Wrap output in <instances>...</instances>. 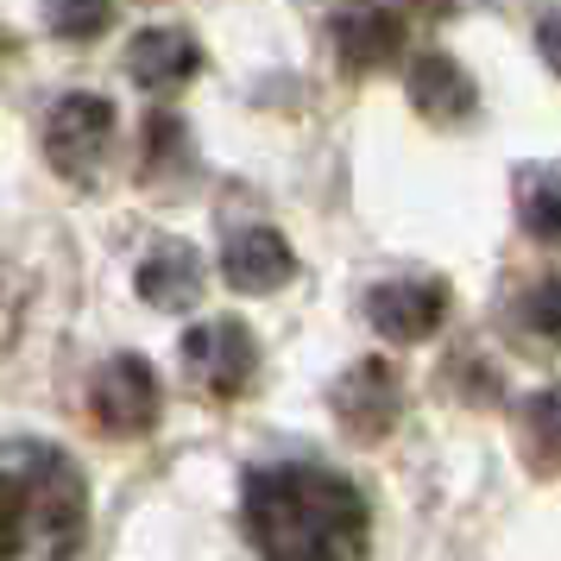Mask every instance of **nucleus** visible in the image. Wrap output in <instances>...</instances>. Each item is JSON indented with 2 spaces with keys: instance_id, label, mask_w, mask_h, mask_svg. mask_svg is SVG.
<instances>
[{
  "instance_id": "nucleus-1",
  "label": "nucleus",
  "mask_w": 561,
  "mask_h": 561,
  "mask_svg": "<svg viewBox=\"0 0 561 561\" xmlns=\"http://www.w3.org/2000/svg\"><path fill=\"white\" fill-rule=\"evenodd\" d=\"M247 530L265 561H366V499L329 467H259Z\"/></svg>"
},
{
  "instance_id": "nucleus-2",
  "label": "nucleus",
  "mask_w": 561,
  "mask_h": 561,
  "mask_svg": "<svg viewBox=\"0 0 561 561\" xmlns=\"http://www.w3.org/2000/svg\"><path fill=\"white\" fill-rule=\"evenodd\" d=\"M89 480L57 442H0V561H82Z\"/></svg>"
},
{
  "instance_id": "nucleus-3",
  "label": "nucleus",
  "mask_w": 561,
  "mask_h": 561,
  "mask_svg": "<svg viewBox=\"0 0 561 561\" xmlns=\"http://www.w3.org/2000/svg\"><path fill=\"white\" fill-rule=\"evenodd\" d=\"M107 146H114V107L102 95H64L45 121V158H51L57 178H95L102 171Z\"/></svg>"
},
{
  "instance_id": "nucleus-4",
  "label": "nucleus",
  "mask_w": 561,
  "mask_h": 561,
  "mask_svg": "<svg viewBox=\"0 0 561 561\" xmlns=\"http://www.w3.org/2000/svg\"><path fill=\"white\" fill-rule=\"evenodd\" d=\"M158 373L139 354H114L89 379V416L102 423L107 435H146L158 423Z\"/></svg>"
},
{
  "instance_id": "nucleus-5",
  "label": "nucleus",
  "mask_w": 561,
  "mask_h": 561,
  "mask_svg": "<svg viewBox=\"0 0 561 561\" xmlns=\"http://www.w3.org/2000/svg\"><path fill=\"white\" fill-rule=\"evenodd\" d=\"M183 366H190V379L203 385L208 398H240L259 373V347L240 322L221 316V322H203V329L183 334Z\"/></svg>"
},
{
  "instance_id": "nucleus-6",
  "label": "nucleus",
  "mask_w": 561,
  "mask_h": 561,
  "mask_svg": "<svg viewBox=\"0 0 561 561\" xmlns=\"http://www.w3.org/2000/svg\"><path fill=\"white\" fill-rule=\"evenodd\" d=\"M366 316L391 341H430L442 329V316H448V290L435 278H391L366 297Z\"/></svg>"
},
{
  "instance_id": "nucleus-7",
  "label": "nucleus",
  "mask_w": 561,
  "mask_h": 561,
  "mask_svg": "<svg viewBox=\"0 0 561 561\" xmlns=\"http://www.w3.org/2000/svg\"><path fill=\"white\" fill-rule=\"evenodd\" d=\"M398 45H404V20L379 0H347L334 13V51L347 70H373L385 57H398Z\"/></svg>"
},
{
  "instance_id": "nucleus-8",
  "label": "nucleus",
  "mask_w": 561,
  "mask_h": 561,
  "mask_svg": "<svg viewBox=\"0 0 561 561\" xmlns=\"http://www.w3.org/2000/svg\"><path fill=\"white\" fill-rule=\"evenodd\" d=\"M133 82L139 89H152V95H171V89H183V82L203 70V51H196V38L178 26H152L133 38Z\"/></svg>"
},
{
  "instance_id": "nucleus-9",
  "label": "nucleus",
  "mask_w": 561,
  "mask_h": 561,
  "mask_svg": "<svg viewBox=\"0 0 561 561\" xmlns=\"http://www.w3.org/2000/svg\"><path fill=\"white\" fill-rule=\"evenodd\" d=\"M221 272H228L233 290H253V297H265V290L290 284L297 259H290V247H284V233H272V228H240V233L228 240V253H221Z\"/></svg>"
},
{
  "instance_id": "nucleus-10",
  "label": "nucleus",
  "mask_w": 561,
  "mask_h": 561,
  "mask_svg": "<svg viewBox=\"0 0 561 561\" xmlns=\"http://www.w3.org/2000/svg\"><path fill=\"white\" fill-rule=\"evenodd\" d=\"M410 102L423 107L430 121H460L473 107V82L448 51H423L410 64Z\"/></svg>"
},
{
  "instance_id": "nucleus-11",
  "label": "nucleus",
  "mask_w": 561,
  "mask_h": 561,
  "mask_svg": "<svg viewBox=\"0 0 561 561\" xmlns=\"http://www.w3.org/2000/svg\"><path fill=\"white\" fill-rule=\"evenodd\" d=\"M334 410H341L359 435H385L391 416H398V379L385 373L379 359H366V366H354L347 385L334 391Z\"/></svg>"
},
{
  "instance_id": "nucleus-12",
  "label": "nucleus",
  "mask_w": 561,
  "mask_h": 561,
  "mask_svg": "<svg viewBox=\"0 0 561 561\" xmlns=\"http://www.w3.org/2000/svg\"><path fill=\"white\" fill-rule=\"evenodd\" d=\"M203 290V265L190 247H158L146 265H139V297L158 309H190Z\"/></svg>"
},
{
  "instance_id": "nucleus-13",
  "label": "nucleus",
  "mask_w": 561,
  "mask_h": 561,
  "mask_svg": "<svg viewBox=\"0 0 561 561\" xmlns=\"http://www.w3.org/2000/svg\"><path fill=\"white\" fill-rule=\"evenodd\" d=\"M517 215L536 240H561V171H530L517 183Z\"/></svg>"
},
{
  "instance_id": "nucleus-14",
  "label": "nucleus",
  "mask_w": 561,
  "mask_h": 561,
  "mask_svg": "<svg viewBox=\"0 0 561 561\" xmlns=\"http://www.w3.org/2000/svg\"><path fill=\"white\" fill-rule=\"evenodd\" d=\"M524 430H530L536 460L561 467V385H556V391H536V398H530V410H524Z\"/></svg>"
},
{
  "instance_id": "nucleus-15",
  "label": "nucleus",
  "mask_w": 561,
  "mask_h": 561,
  "mask_svg": "<svg viewBox=\"0 0 561 561\" xmlns=\"http://www.w3.org/2000/svg\"><path fill=\"white\" fill-rule=\"evenodd\" d=\"M107 20H114V7L107 0H51V32L57 38H95V32H107Z\"/></svg>"
},
{
  "instance_id": "nucleus-16",
  "label": "nucleus",
  "mask_w": 561,
  "mask_h": 561,
  "mask_svg": "<svg viewBox=\"0 0 561 561\" xmlns=\"http://www.w3.org/2000/svg\"><path fill=\"white\" fill-rule=\"evenodd\" d=\"M524 329H536L542 341H561V278L536 284L524 297Z\"/></svg>"
},
{
  "instance_id": "nucleus-17",
  "label": "nucleus",
  "mask_w": 561,
  "mask_h": 561,
  "mask_svg": "<svg viewBox=\"0 0 561 561\" xmlns=\"http://www.w3.org/2000/svg\"><path fill=\"white\" fill-rule=\"evenodd\" d=\"M542 51H549V64L561 70V20H549V32H542Z\"/></svg>"
}]
</instances>
